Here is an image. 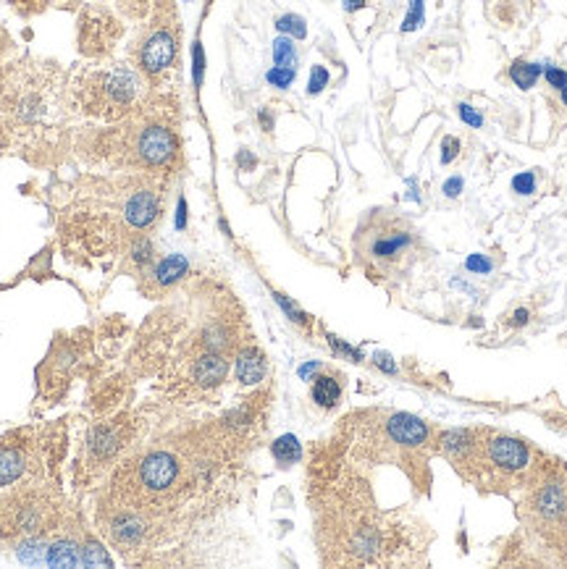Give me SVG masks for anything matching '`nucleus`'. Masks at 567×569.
<instances>
[{
    "mask_svg": "<svg viewBox=\"0 0 567 569\" xmlns=\"http://www.w3.org/2000/svg\"><path fill=\"white\" fill-rule=\"evenodd\" d=\"M355 258L371 279L402 276L423 252V239L410 218L397 210L376 207L355 231Z\"/></svg>",
    "mask_w": 567,
    "mask_h": 569,
    "instance_id": "obj_1",
    "label": "nucleus"
},
{
    "mask_svg": "<svg viewBox=\"0 0 567 569\" xmlns=\"http://www.w3.org/2000/svg\"><path fill=\"white\" fill-rule=\"evenodd\" d=\"M61 116V97L40 68L13 71L0 84V119L11 131L50 129Z\"/></svg>",
    "mask_w": 567,
    "mask_h": 569,
    "instance_id": "obj_2",
    "label": "nucleus"
},
{
    "mask_svg": "<svg viewBox=\"0 0 567 569\" xmlns=\"http://www.w3.org/2000/svg\"><path fill=\"white\" fill-rule=\"evenodd\" d=\"M142 87L145 84H142L137 71H131L126 66H116L110 71H103L95 79V84L89 87L92 105L105 116H121V113H126V110L137 105Z\"/></svg>",
    "mask_w": 567,
    "mask_h": 569,
    "instance_id": "obj_3",
    "label": "nucleus"
},
{
    "mask_svg": "<svg viewBox=\"0 0 567 569\" xmlns=\"http://www.w3.org/2000/svg\"><path fill=\"white\" fill-rule=\"evenodd\" d=\"M131 150H134V163L145 165V168H165L171 165V161L176 158V137L168 126L161 124H147L145 129L137 131V137L131 142Z\"/></svg>",
    "mask_w": 567,
    "mask_h": 569,
    "instance_id": "obj_4",
    "label": "nucleus"
},
{
    "mask_svg": "<svg viewBox=\"0 0 567 569\" xmlns=\"http://www.w3.org/2000/svg\"><path fill=\"white\" fill-rule=\"evenodd\" d=\"M179 478V462L168 451H150L137 467V483L145 494H163Z\"/></svg>",
    "mask_w": 567,
    "mask_h": 569,
    "instance_id": "obj_5",
    "label": "nucleus"
},
{
    "mask_svg": "<svg viewBox=\"0 0 567 569\" xmlns=\"http://www.w3.org/2000/svg\"><path fill=\"white\" fill-rule=\"evenodd\" d=\"M186 270H189V260L184 255H168V258L158 260L153 268L145 273V291L147 294L168 291L174 283L184 279Z\"/></svg>",
    "mask_w": 567,
    "mask_h": 569,
    "instance_id": "obj_6",
    "label": "nucleus"
},
{
    "mask_svg": "<svg viewBox=\"0 0 567 569\" xmlns=\"http://www.w3.org/2000/svg\"><path fill=\"white\" fill-rule=\"evenodd\" d=\"M176 55V40L171 37V32H155L147 37V43L142 45V53H140V64L147 74H161L165 71L171 61Z\"/></svg>",
    "mask_w": 567,
    "mask_h": 569,
    "instance_id": "obj_7",
    "label": "nucleus"
},
{
    "mask_svg": "<svg viewBox=\"0 0 567 569\" xmlns=\"http://www.w3.org/2000/svg\"><path fill=\"white\" fill-rule=\"evenodd\" d=\"M489 459L499 470L507 473H517L528 467L531 462V451L525 449V443H520L517 438H494L489 443Z\"/></svg>",
    "mask_w": 567,
    "mask_h": 569,
    "instance_id": "obj_8",
    "label": "nucleus"
},
{
    "mask_svg": "<svg viewBox=\"0 0 567 569\" xmlns=\"http://www.w3.org/2000/svg\"><path fill=\"white\" fill-rule=\"evenodd\" d=\"M386 433L399 446H420L428 438V428L423 420H418L415 415H404V412H397L386 420Z\"/></svg>",
    "mask_w": 567,
    "mask_h": 569,
    "instance_id": "obj_9",
    "label": "nucleus"
},
{
    "mask_svg": "<svg viewBox=\"0 0 567 569\" xmlns=\"http://www.w3.org/2000/svg\"><path fill=\"white\" fill-rule=\"evenodd\" d=\"M263 376H265V357L258 352V349H244L237 357V378H240L244 386H255L260 383Z\"/></svg>",
    "mask_w": 567,
    "mask_h": 569,
    "instance_id": "obj_10",
    "label": "nucleus"
},
{
    "mask_svg": "<svg viewBox=\"0 0 567 569\" xmlns=\"http://www.w3.org/2000/svg\"><path fill=\"white\" fill-rule=\"evenodd\" d=\"M536 506H538V512H541V517L544 519H559V517L567 512V494L565 488L559 483H549L538 494V501H536Z\"/></svg>",
    "mask_w": 567,
    "mask_h": 569,
    "instance_id": "obj_11",
    "label": "nucleus"
},
{
    "mask_svg": "<svg viewBox=\"0 0 567 569\" xmlns=\"http://www.w3.org/2000/svg\"><path fill=\"white\" fill-rule=\"evenodd\" d=\"M24 470H27V459L22 449L0 446V485H11L13 480H19Z\"/></svg>",
    "mask_w": 567,
    "mask_h": 569,
    "instance_id": "obj_12",
    "label": "nucleus"
},
{
    "mask_svg": "<svg viewBox=\"0 0 567 569\" xmlns=\"http://www.w3.org/2000/svg\"><path fill=\"white\" fill-rule=\"evenodd\" d=\"M313 399L318 407L331 409L339 404L341 399V383L334 376H318L313 378Z\"/></svg>",
    "mask_w": 567,
    "mask_h": 569,
    "instance_id": "obj_13",
    "label": "nucleus"
},
{
    "mask_svg": "<svg viewBox=\"0 0 567 569\" xmlns=\"http://www.w3.org/2000/svg\"><path fill=\"white\" fill-rule=\"evenodd\" d=\"M271 454L273 459L279 464H295L300 457H302V446H300V441H297V436H292V433H286V436H281V438L273 441L271 446Z\"/></svg>",
    "mask_w": 567,
    "mask_h": 569,
    "instance_id": "obj_14",
    "label": "nucleus"
},
{
    "mask_svg": "<svg viewBox=\"0 0 567 569\" xmlns=\"http://www.w3.org/2000/svg\"><path fill=\"white\" fill-rule=\"evenodd\" d=\"M541 71H544V68H541L538 64H531V61H515V64L510 66V79L515 82V87L531 89V87H536Z\"/></svg>",
    "mask_w": 567,
    "mask_h": 569,
    "instance_id": "obj_15",
    "label": "nucleus"
},
{
    "mask_svg": "<svg viewBox=\"0 0 567 569\" xmlns=\"http://www.w3.org/2000/svg\"><path fill=\"white\" fill-rule=\"evenodd\" d=\"M273 64L276 66H286V68H295L297 66V47L292 37H276L273 40Z\"/></svg>",
    "mask_w": 567,
    "mask_h": 569,
    "instance_id": "obj_16",
    "label": "nucleus"
},
{
    "mask_svg": "<svg viewBox=\"0 0 567 569\" xmlns=\"http://www.w3.org/2000/svg\"><path fill=\"white\" fill-rule=\"evenodd\" d=\"M276 29L292 40H305L307 37V27H305V19L297 16V13H284L276 19Z\"/></svg>",
    "mask_w": 567,
    "mask_h": 569,
    "instance_id": "obj_17",
    "label": "nucleus"
},
{
    "mask_svg": "<svg viewBox=\"0 0 567 569\" xmlns=\"http://www.w3.org/2000/svg\"><path fill=\"white\" fill-rule=\"evenodd\" d=\"M47 561L50 564H79V551L71 543H66V540H61V543H55V546H50V554H47Z\"/></svg>",
    "mask_w": 567,
    "mask_h": 569,
    "instance_id": "obj_18",
    "label": "nucleus"
},
{
    "mask_svg": "<svg viewBox=\"0 0 567 569\" xmlns=\"http://www.w3.org/2000/svg\"><path fill=\"white\" fill-rule=\"evenodd\" d=\"M295 76H297L295 68H286V66H273L271 71L265 74V82H268L271 87H276V89H286V87H292Z\"/></svg>",
    "mask_w": 567,
    "mask_h": 569,
    "instance_id": "obj_19",
    "label": "nucleus"
},
{
    "mask_svg": "<svg viewBox=\"0 0 567 569\" xmlns=\"http://www.w3.org/2000/svg\"><path fill=\"white\" fill-rule=\"evenodd\" d=\"M328 68L326 66H313L310 68V79H307V95H318V92H323L328 84Z\"/></svg>",
    "mask_w": 567,
    "mask_h": 569,
    "instance_id": "obj_20",
    "label": "nucleus"
},
{
    "mask_svg": "<svg viewBox=\"0 0 567 569\" xmlns=\"http://www.w3.org/2000/svg\"><path fill=\"white\" fill-rule=\"evenodd\" d=\"M423 0H410V11L402 22V32H415L423 24Z\"/></svg>",
    "mask_w": 567,
    "mask_h": 569,
    "instance_id": "obj_21",
    "label": "nucleus"
},
{
    "mask_svg": "<svg viewBox=\"0 0 567 569\" xmlns=\"http://www.w3.org/2000/svg\"><path fill=\"white\" fill-rule=\"evenodd\" d=\"M273 300L279 302V307H281V310L286 312V315H289V318H292L295 323H300V325H307V323H310V318H307L305 312L300 310V307H297V304H295L292 300H286L284 294H279V291H273Z\"/></svg>",
    "mask_w": 567,
    "mask_h": 569,
    "instance_id": "obj_22",
    "label": "nucleus"
},
{
    "mask_svg": "<svg viewBox=\"0 0 567 569\" xmlns=\"http://www.w3.org/2000/svg\"><path fill=\"white\" fill-rule=\"evenodd\" d=\"M491 268H494L491 260L486 258V255H480V252H473V255H468V260H465V270L478 273V276H489Z\"/></svg>",
    "mask_w": 567,
    "mask_h": 569,
    "instance_id": "obj_23",
    "label": "nucleus"
},
{
    "mask_svg": "<svg viewBox=\"0 0 567 569\" xmlns=\"http://www.w3.org/2000/svg\"><path fill=\"white\" fill-rule=\"evenodd\" d=\"M513 192L523 194V197L533 194L536 192V176H533V173H531V171L517 173V176L513 179Z\"/></svg>",
    "mask_w": 567,
    "mask_h": 569,
    "instance_id": "obj_24",
    "label": "nucleus"
},
{
    "mask_svg": "<svg viewBox=\"0 0 567 569\" xmlns=\"http://www.w3.org/2000/svg\"><path fill=\"white\" fill-rule=\"evenodd\" d=\"M457 116L465 121L468 126H473V129H480V126H483V116H480L478 110L470 105V103H459V105H457Z\"/></svg>",
    "mask_w": 567,
    "mask_h": 569,
    "instance_id": "obj_25",
    "label": "nucleus"
},
{
    "mask_svg": "<svg viewBox=\"0 0 567 569\" xmlns=\"http://www.w3.org/2000/svg\"><path fill=\"white\" fill-rule=\"evenodd\" d=\"M459 147H462V145H459L457 137H449L447 134V137L441 140V165H449V163L455 161L459 155Z\"/></svg>",
    "mask_w": 567,
    "mask_h": 569,
    "instance_id": "obj_26",
    "label": "nucleus"
},
{
    "mask_svg": "<svg viewBox=\"0 0 567 569\" xmlns=\"http://www.w3.org/2000/svg\"><path fill=\"white\" fill-rule=\"evenodd\" d=\"M544 76H546V82H549V87H554V89H565L567 87V71L559 68V66H546Z\"/></svg>",
    "mask_w": 567,
    "mask_h": 569,
    "instance_id": "obj_27",
    "label": "nucleus"
},
{
    "mask_svg": "<svg viewBox=\"0 0 567 569\" xmlns=\"http://www.w3.org/2000/svg\"><path fill=\"white\" fill-rule=\"evenodd\" d=\"M462 189H465L462 176H452V179H447V182H444V194H447L449 200H457L459 194H462Z\"/></svg>",
    "mask_w": 567,
    "mask_h": 569,
    "instance_id": "obj_28",
    "label": "nucleus"
},
{
    "mask_svg": "<svg viewBox=\"0 0 567 569\" xmlns=\"http://www.w3.org/2000/svg\"><path fill=\"white\" fill-rule=\"evenodd\" d=\"M202 71H205V55H202V45L195 43V84H202Z\"/></svg>",
    "mask_w": 567,
    "mask_h": 569,
    "instance_id": "obj_29",
    "label": "nucleus"
},
{
    "mask_svg": "<svg viewBox=\"0 0 567 569\" xmlns=\"http://www.w3.org/2000/svg\"><path fill=\"white\" fill-rule=\"evenodd\" d=\"M328 341L334 344V349H337V352H341V355L352 357V362H360V360H362L360 352H355L352 346H347V344H341V341H337V336H328Z\"/></svg>",
    "mask_w": 567,
    "mask_h": 569,
    "instance_id": "obj_30",
    "label": "nucleus"
},
{
    "mask_svg": "<svg viewBox=\"0 0 567 569\" xmlns=\"http://www.w3.org/2000/svg\"><path fill=\"white\" fill-rule=\"evenodd\" d=\"M373 360H376V365L381 367L383 373H389V376H394V373H397V365H394L392 357L386 355V352H378V355L373 357Z\"/></svg>",
    "mask_w": 567,
    "mask_h": 569,
    "instance_id": "obj_31",
    "label": "nucleus"
},
{
    "mask_svg": "<svg viewBox=\"0 0 567 569\" xmlns=\"http://www.w3.org/2000/svg\"><path fill=\"white\" fill-rule=\"evenodd\" d=\"M531 320V312L525 310V307H520V310H515V315H513V325H525V323Z\"/></svg>",
    "mask_w": 567,
    "mask_h": 569,
    "instance_id": "obj_32",
    "label": "nucleus"
},
{
    "mask_svg": "<svg viewBox=\"0 0 567 569\" xmlns=\"http://www.w3.org/2000/svg\"><path fill=\"white\" fill-rule=\"evenodd\" d=\"M362 6H365V0H341V8L347 13H355V11H360Z\"/></svg>",
    "mask_w": 567,
    "mask_h": 569,
    "instance_id": "obj_33",
    "label": "nucleus"
},
{
    "mask_svg": "<svg viewBox=\"0 0 567 569\" xmlns=\"http://www.w3.org/2000/svg\"><path fill=\"white\" fill-rule=\"evenodd\" d=\"M186 223V202L179 200V215H176V228H184Z\"/></svg>",
    "mask_w": 567,
    "mask_h": 569,
    "instance_id": "obj_34",
    "label": "nucleus"
},
{
    "mask_svg": "<svg viewBox=\"0 0 567 569\" xmlns=\"http://www.w3.org/2000/svg\"><path fill=\"white\" fill-rule=\"evenodd\" d=\"M237 161H240V165H242V168H252V165L258 163V161H255V158H252V155H250V152H247V150H242V152H240V158H237Z\"/></svg>",
    "mask_w": 567,
    "mask_h": 569,
    "instance_id": "obj_35",
    "label": "nucleus"
},
{
    "mask_svg": "<svg viewBox=\"0 0 567 569\" xmlns=\"http://www.w3.org/2000/svg\"><path fill=\"white\" fill-rule=\"evenodd\" d=\"M313 370H318V362H310V365H305V367H300V376L302 378H307Z\"/></svg>",
    "mask_w": 567,
    "mask_h": 569,
    "instance_id": "obj_36",
    "label": "nucleus"
},
{
    "mask_svg": "<svg viewBox=\"0 0 567 569\" xmlns=\"http://www.w3.org/2000/svg\"><path fill=\"white\" fill-rule=\"evenodd\" d=\"M260 121H263V126H265V131H271L273 121H271V116H268V113H265V110H260Z\"/></svg>",
    "mask_w": 567,
    "mask_h": 569,
    "instance_id": "obj_37",
    "label": "nucleus"
},
{
    "mask_svg": "<svg viewBox=\"0 0 567 569\" xmlns=\"http://www.w3.org/2000/svg\"><path fill=\"white\" fill-rule=\"evenodd\" d=\"M559 92H562V103L567 105V87H565V89H559Z\"/></svg>",
    "mask_w": 567,
    "mask_h": 569,
    "instance_id": "obj_38",
    "label": "nucleus"
}]
</instances>
